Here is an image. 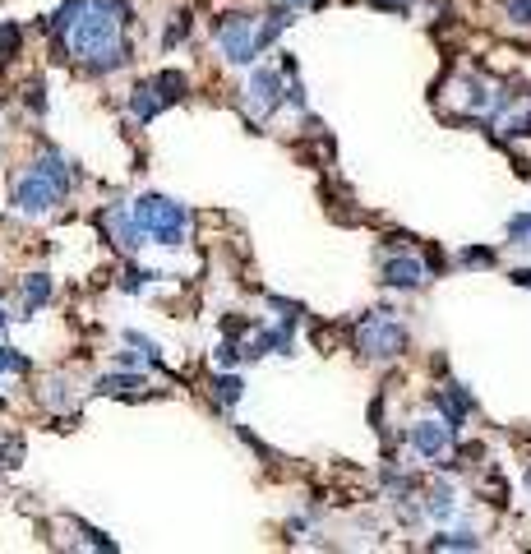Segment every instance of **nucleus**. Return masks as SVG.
Here are the masks:
<instances>
[{
  "label": "nucleus",
  "instance_id": "1",
  "mask_svg": "<svg viewBox=\"0 0 531 554\" xmlns=\"http://www.w3.org/2000/svg\"><path fill=\"white\" fill-rule=\"evenodd\" d=\"M134 217H139V227L148 231V241H157V245H181L185 227H190L185 208L171 204V199H157V194L139 199V204H134Z\"/></svg>",
  "mask_w": 531,
  "mask_h": 554
},
{
  "label": "nucleus",
  "instance_id": "2",
  "mask_svg": "<svg viewBox=\"0 0 531 554\" xmlns=\"http://www.w3.org/2000/svg\"><path fill=\"white\" fill-rule=\"evenodd\" d=\"M356 347L370 356V361H393L407 347V328L388 314H365L361 328H356Z\"/></svg>",
  "mask_w": 531,
  "mask_h": 554
},
{
  "label": "nucleus",
  "instance_id": "3",
  "mask_svg": "<svg viewBox=\"0 0 531 554\" xmlns=\"http://www.w3.org/2000/svg\"><path fill=\"white\" fill-rule=\"evenodd\" d=\"M453 425L448 421H416L411 425V448L421 453V458H430V462H439L448 453V444H453Z\"/></svg>",
  "mask_w": 531,
  "mask_h": 554
},
{
  "label": "nucleus",
  "instance_id": "4",
  "mask_svg": "<svg viewBox=\"0 0 531 554\" xmlns=\"http://www.w3.org/2000/svg\"><path fill=\"white\" fill-rule=\"evenodd\" d=\"M425 264L416 259V254H398V259H388L384 264V282L388 287H398V291H416V287H425Z\"/></svg>",
  "mask_w": 531,
  "mask_h": 554
},
{
  "label": "nucleus",
  "instance_id": "5",
  "mask_svg": "<svg viewBox=\"0 0 531 554\" xmlns=\"http://www.w3.org/2000/svg\"><path fill=\"white\" fill-rule=\"evenodd\" d=\"M425 513H430L435 522H448L453 513H458V494L448 490V485H435V490L425 494Z\"/></svg>",
  "mask_w": 531,
  "mask_h": 554
},
{
  "label": "nucleus",
  "instance_id": "6",
  "mask_svg": "<svg viewBox=\"0 0 531 554\" xmlns=\"http://www.w3.org/2000/svg\"><path fill=\"white\" fill-rule=\"evenodd\" d=\"M47 296H51V282L42 273H33V277H28V287H24V310H37Z\"/></svg>",
  "mask_w": 531,
  "mask_h": 554
},
{
  "label": "nucleus",
  "instance_id": "7",
  "mask_svg": "<svg viewBox=\"0 0 531 554\" xmlns=\"http://www.w3.org/2000/svg\"><path fill=\"white\" fill-rule=\"evenodd\" d=\"M508 241L522 245V250H531V213L508 217Z\"/></svg>",
  "mask_w": 531,
  "mask_h": 554
},
{
  "label": "nucleus",
  "instance_id": "8",
  "mask_svg": "<svg viewBox=\"0 0 531 554\" xmlns=\"http://www.w3.org/2000/svg\"><path fill=\"white\" fill-rule=\"evenodd\" d=\"M476 536L471 531H448V536H435V550H476Z\"/></svg>",
  "mask_w": 531,
  "mask_h": 554
},
{
  "label": "nucleus",
  "instance_id": "9",
  "mask_svg": "<svg viewBox=\"0 0 531 554\" xmlns=\"http://www.w3.org/2000/svg\"><path fill=\"white\" fill-rule=\"evenodd\" d=\"M462 264H467V268H490V264H495V250H481V245H471V250H462Z\"/></svg>",
  "mask_w": 531,
  "mask_h": 554
},
{
  "label": "nucleus",
  "instance_id": "10",
  "mask_svg": "<svg viewBox=\"0 0 531 554\" xmlns=\"http://www.w3.org/2000/svg\"><path fill=\"white\" fill-rule=\"evenodd\" d=\"M508 14H513V24L531 28V0H508Z\"/></svg>",
  "mask_w": 531,
  "mask_h": 554
},
{
  "label": "nucleus",
  "instance_id": "11",
  "mask_svg": "<svg viewBox=\"0 0 531 554\" xmlns=\"http://www.w3.org/2000/svg\"><path fill=\"white\" fill-rule=\"evenodd\" d=\"M218 398L222 402H236V398H241V384H236V379H218Z\"/></svg>",
  "mask_w": 531,
  "mask_h": 554
},
{
  "label": "nucleus",
  "instance_id": "12",
  "mask_svg": "<svg viewBox=\"0 0 531 554\" xmlns=\"http://www.w3.org/2000/svg\"><path fill=\"white\" fill-rule=\"evenodd\" d=\"M508 277H513L518 287H531V268H513V273H508Z\"/></svg>",
  "mask_w": 531,
  "mask_h": 554
},
{
  "label": "nucleus",
  "instance_id": "13",
  "mask_svg": "<svg viewBox=\"0 0 531 554\" xmlns=\"http://www.w3.org/2000/svg\"><path fill=\"white\" fill-rule=\"evenodd\" d=\"M282 5H319V0H282Z\"/></svg>",
  "mask_w": 531,
  "mask_h": 554
},
{
  "label": "nucleus",
  "instance_id": "14",
  "mask_svg": "<svg viewBox=\"0 0 531 554\" xmlns=\"http://www.w3.org/2000/svg\"><path fill=\"white\" fill-rule=\"evenodd\" d=\"M527 490H531V471H527Z\"/></svg>",
  "mask_w": 531,
  "mask_h": 554
},
{
  "label": "nucleus",
  "instance_id": "15",
  "mask_svg": "<svg viewBox=\"0 0 531 554\" xmlns=\"http://www.w3.org/2000/svg\"><path fill=\"white\" fill-rule=\"evenodd\" d=\"M0 333H5V319H0Z\"/></svg>",
  "mask_w": 531,
  "mask_h": 554
}]
</instances>
